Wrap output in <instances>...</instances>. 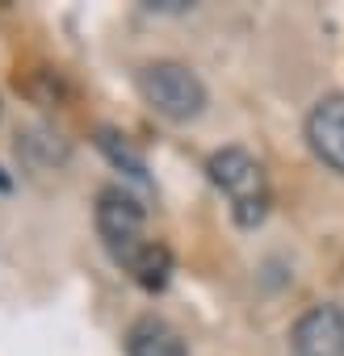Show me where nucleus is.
Instances as JSON below:
<instances>
[{"label":"nucleus","mask_w":344,"mask_h":356,"mask_svg":"<svg viewBox=\"0 0 344 356\" xmlns=\"http://www.w3.org/2000/svg\"><path fill=\"white\" fill-rule=\"evenodd\" d=\"M97 147L105 151V159H109L114 168H122V172L130 176L134 185H143V189L151 185V181H147V163H143V155H139V151H134L118 130H101V134H97Z\"/></svg>","instance_id":"nucleus-8"},{"label":"nucleus","mask_w":344,"mask_h":356,"mask_svg":"<svg viewBox=\"0 0 344 356\" xmlns=\"http://www.w3.org/2000/svg\"><path fill=\"white\" fill-rule=\"evenodd\" d=\"M126 273H130L143 289H164V285L172 281V252H168L164 243H155V239H151V243L143 248V256H139Z\"/></svg>","instance_id":"nucleus-7"},{"label":"nucleus","mask_w":344,"mask_h":356,"mask_svg":"<svg viewBox=\"0 0 344 356\" xmlns=\"http://www.w3.org/2000/svg\"><path fill=\"white\" fill-rule=\"evenodd\" d=\"M306 147L323 168L344 176V92H327L306 113Z\"/></svg>","instance_id":"nucleus-4"},{"label":"nucleus","mask_w":344,"mask_h":356,"mask_svg":"<svg viewBox=\"0 0 344 356\" xmlns=\"http://www.w3.org/2000/svg\"><path fill=\"white\" fill-rule=\"evenodd\" d=\"M97 235L105 243V252L114 256V264L130 268L143 248L151 243L147 239V214L139 206V197H130L122 185H109L97 193Z\"/></svg>","instance_id":"nucleus-3"},{"label":"nucleus","mask_w":344,"mask_h":356,"mask_svg":"<svg viewBox=\"0 0 344 356\" xmlns=\"http://www.w3.org/2000/svg\"><path fill=\"white\" fill-rule=\"evenodd\" d=\"M206 176L210 185L227 197L231 206V218L252 231L269 218V206H273V189H269V176L260 168V159L244 147H219L210 159H206Z\"/></svg>","instance_id":"nucleus-1"},{"label":"nucleus","mask_w":344,"mask_h":356,"mask_svg":"<svg viewBox=\"0 0 344 356\" xmlns=\"http://www.w3.org/2000/svg\"><path fill=\"white\" fill-rule=\"evenodd\" d=\"M126 356H189L181 331L159 314H143L126 331Z\"/></svg>","instance_id":"nucleus-6"},{"label":"nucleus","mask_w":344,"mask_h":356,"mask_svg":"<svg viewBox=\"0 0 344 356\" xmlns=\"http://www.w3.org/2000/svg\"><path fill=\"white\" fill-rule=\"evenodd\" d=\"M139 92L143 101L168 118V122H194L206 109V84L194 67L177 63V59H155L139 72Z\"/></svg>","instance_id":"nucleus-2"},{"label":"nucleus","mask_w":344,"mask_h":356,"mask_svg":"<svg viewBox=\"0 0 344 356\" xmlns=\"http://www.w3.org/2000/svg\"><path fill=\"white\" fill-rule=\"evenodd\" d=\"M290 352L294 356H344V310L323 302L298 314L290 331Z\"/></svg>","instance_id":"nucleus-5"}]
</instances>
